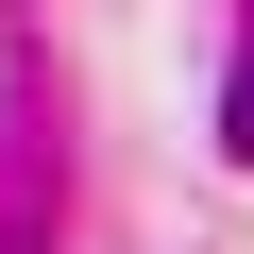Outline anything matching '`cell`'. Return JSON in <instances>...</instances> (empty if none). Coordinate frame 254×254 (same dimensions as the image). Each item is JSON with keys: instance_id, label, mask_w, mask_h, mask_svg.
Returning <instances> with one entry per match:
<instances>
[{"instance_id": "1", "label": "cell", "mask_w": 254, "mask_h": 254, "mask_svg": "<svg viewBox=\"0 0 254 254\" xmlns=\"http://www.w3.org/2000/svg\"><path fill=\"white\" fill-rule=\"evenodd\" d=\"M237 153H254V85H237Z\"/></svg>"}]
</instances>
